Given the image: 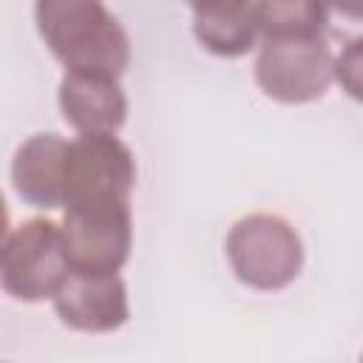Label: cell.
Here are the masks:
<instances>
[{
  "label": "cell",
  "mask_w": 363,
  "mask_h": 363,
  "mask_svg": "<svg viewBox=\"0 0 363 363\" xmlns=\"http://www.w3.org/2000/svg\"><path fill=\"white\" fill-rule=\"evenodd\" d=\"M264 40L272 37H326L323 0H255Z\"/></svg>",
  "instance_id": "obj_11"
},
{
  "label": "cell",
  "mask_w": 363,
  "mask_h": 363,
  "mask_svg": "<svg viewBox=\"0 0 363 363\" xmlns=\"http://www.w3.org/2000/svg\"><path fill=\"white\" fill-rule=\"evenodd\" d=\"M193 34L216 57L235 60L250 54L261 37L255 0H224L193 11Z\"/></svg>",
  "instance_id": "obj_10"
},
{
  "label": "cell",
  "mask_w": 363,
  "mask_h": 363,
  "mask_svg": "<svg viewBox=\"0 0 363 363\" xmlns=\"http://www.w3.org/2000/svg\"><path fill=\"white\" fill-rule=\"evenodd\" d=\"M57 318L77 332H113L125 326L128 309V286L119 272H79L71 269L60 292L51 298Z\"/></svg>",
  "instance_id": "obj_7"
},
{
  "label": "cell",
  "mask_w": 363,
  "mask_h": 363,
  "mask_svg": "<svg viewBox=\"0 0 363 363\" xmlns=\"http://www.w3.org/2000/svg\"><path fill=\"white\" fill-rule=\"evenodd\" d=\"M68 275L71 261L60 224L48 218H28L6 235L0 281L6 295H11L14 301L37 303L54 298Z\"/></svg>",
  "instance_id": "obj_3"
},
{
  "label": "cell",
  "mask_w": 363,
  "mask_h": 363,
  "mask_svg": "<svg viewBox=\"0 0 363 363\" xmlns=\"http://www.w3.org/2000/svg\"><path fill=\"white\" fill-rule=\"evenodd\" d=\"M258 88L284 105L320 99L335 82V54L326 37H272L255 57Z\"/></svg>",
  "instance_id": "obj_5"
},
{
  "label": "cell",
  "mask_w": 363,
  "mask_h": 363,
  "mask_svg": "<svg viewBox=\"0 0 363 363\" xmlns=\"http://www.w3.org/2000/svg\"><path fill=\"white\" fill-rule=\"evenodd\" d=\"M335 79L352 99L363 102V37L343 43V51L335 57Z\"/></svg>",
  "instance_id": "obj_13"
},
{
  "label": "cell",
  "mask_w": 363,
  "mask_h": 363,
  "mask_svg": "<svg viewBox=\"0 0 363 363\" xmlns=\"http://www.w3.org/2000/svg\"><path fill=\"white\" fill-rule=\"evenodd\" d=\"M193 11H199V9H207V6H216V3H224V0H184Z\"/></svg>",
  "instance_id": "obj_14"
},
{
  "label": "cell",
  "mask_w": 363,
  "mask_h": 363,
  "mask_svg": "<svg viewBox=\"0 0 363 363\" xmlns=\"http://www.w3.org/2000/svg\"><path fill=\"white\" fill-rule=\"evenodd\" d=\"M136 187V159L116 133H79L68 145L65 201L130 199Z\"/></svg>",
  "instance_id": "obj_6"
},
{
  "label": "cell",
  "mask_w": 363,
  "mask_h": 363,
  "mask_svg": "<svg viewBox=\"0 0 363 363\" xmlns=\"http://www.w3.org/2000/svg\"><path fill=\"white\" fill-rule=\"evenodd\" d=\"M62 241L71 269L119 272L133 244L130 199H94L65 207Z\"/></svg>",
  "instance_id": "obj_4"
},
{
  "label": "cell",
  "mask_w": 363,
  "mask_h": 363,
  "mask_svg": "<svg viewBox=\"0 0 363 363\" xmlns=\"http://www.w3.org/2000/svg\"><path fill=\"white\" fill-rule=\"evenodd\" d=\"M68 145L60 133L28 136L11 159L14 193L40 210L62 207L65 201V173H68Z\"/></svg>",
  "instance_id": "obj_9"
},
{
  "label": "cell",
  "mask_w": 363,
  "mask_h": 363,
  "mask_svg": "<svg viewBox=\"0 0 363 363\" xmlns=\"http://www.w3.org/2000/svg\"><path fill=\"white\" fill-rule=\"evenodd\" d=\"M224 250L235 278L258 292L289 286L303 267V241L298 230L272 213L238 218L227 233Z\"/></svg>",
  "instance_id": "obj_2"
},
{
  "label": "cell",
  "mask_w": 363,
  "mask_h": 363,
  "mask_svg": "<svg viewBox=\"0 0 363 363\" xmlns=\"http://www.w3.org/2000/svg\"><path fill=\"white\" fill-rule=\"evenodd\" d=\"M57 99L62 119L77 133H116L128 119V96L119 77L111 74L65 71Z\"/></svg>",
  "instance_id": "obj_8"
},
{
  "label": "cell",
  "mask_w": 363,
  "mask_h": 363,
  "mask_svg": "<svg viewBox=\"0 0 363 363\" xmlns=\"http://www.w3.org/2000/svg\"><path fill=\"white\" fill-rule=\"evenodd\" d=\"M326 3V34L349 43L363 37V0H323Z\"/></svg>",
  "instance_id": "obj_12"
},
{
  "label": "cell",
  "mask_w": 363,
  "mask_h": 363,
  "mask_svg": "<svg viewBox=\"0 0 363 363\" xmlns=\"http://www.w3.org/2000/svg\"><path fill=\"white\" fill-rule=\"evenodd\" d=\"M34 23L65 71L122 77L130 65V40L105 0H34Z\"/></svg>",
  "instance_id": "obj_1"
}]
</instances>
